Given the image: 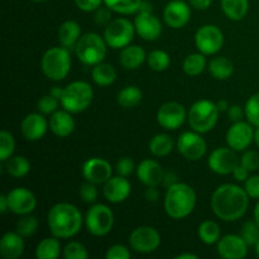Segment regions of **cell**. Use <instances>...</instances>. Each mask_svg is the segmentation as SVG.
<instances>
[{
	"label": "cell",
	"mask_w": 259,
	"mask_h": 259,
	"mask_svg": "<svg viewBox=\"0 0 259 259\" xmlns=\"http://www.w3.org/2000/svg\"><path fill=\"white\" fill-rule=\"evenodd\" d=\"M4 163L7 174L14 179H22L30 172V162L24 156H12Z\"/></svg>",
	"instance_id": "cell-33"
},
{
	"label": "cell",
	"mask_w": 259,
	"mask_h": 259,
	"mask_svg": "<svg viewBox=\"0 0 259 259\" xmlns=\"http://www.w3.org/2000/svg\"><path fill=\"white\" fill-rule=\"evenodd\" d=\"M143 0H104V4L118 14H134L139 12Z\"/></svg>",
	"instance_id": "cell-36"
},
{
	"label": "cell",
	"mask_w": 259,
	"mask_h": 259,
	"mask_svg": "<svg viewBox=\"0 0 259 259\" xmlns=\"http://www.w3.org/2000/svg\"><path fill=\"white\" fill-rule=\"evenodd\" d=\"M15 149V139L8 131L0 132V161L5 162L13 156Z\"/></svg>",
	"instance_id": "cell-40"
},
{
	"label": "cell",
	"mask_w": 259,
	"mask_h": 259,
	"mask_svg": "<svg viewBox=\"0 0 259 259\" xmlns=\"http://www.w3.org/2000/svg\"><path fill=\"white\" fill-rule=\"evenodd\" d=\"M106 259H129L131 258V252L125 245L115 244L106 250Z\"/></svg>",
	"instance_id": "cell-47"
},
{
	"label": "cell",
	"mask_w": 259,
	"mask_h": 259,
	"mask_svg": "<svg viewBox=\"0 0 259 259\" xmlns=\"http://www.w3.org/2000/svg\"><path fill=\"white\" fill-rule=\"evenodd\" d=\"M50 94L52 96H55L56 99H58V100H61V98H62V94H63V89L60 88V86H55V88L51 89Z\"/></svg>",
	"instance_id": "cell-58"
},
{
	"label": "cell",
	"mask_w": 259,
	"mask_h": 259,
	"mask_svg": "<svg viewBox=\"0 0 259 259\" xmlns=\"http://www.w3.org/2000/svg\"><path fill=\"white\" fill-rule=\"evenodd\" d=\"M176 182H177V176L175 172H171V171L164 172V179L162 184H163L167 189H168L169 186H172V185L176 184Z\"/></svg>",
	"instance_id": "cell-56"
},
{
	"label": "cell",
	"mask_w": 259,
	"mask_h": 259,
	"mask_svg": "<svg viewBox=\"0 0 259 259\" xmlns=\"http://www.w3.org/2000/svg\"><path fill=\"white\" fill-rule=\"evenodd\" d=\"M240 235L243 239L247 242L249 247H254L259 240V225L255 223V220H248L243 224Z\"/></svg>",
	"instance_id": "cell-42"
},
{
	"label": "cell",
	"mask_w": 259,
	"mask_h": 259,
	"mask_svg": "<svg viewBox=\"0 0 259 259\" xmlns=\"http://www.w3.org/2000/svg\"><path fill=\"white\" fill-rule=\"evenodd\" d=\"M71 55L68 48L52 47L47 50L40 60V68L47 78L61 81L68 76L71 71Z\"/></svg>",
	"instance_id": "cell-5"
},
{
	"label": "cell",
	"mask_w": 259,
	"mask_h": 259,
	"mask_svg": "<svg viewBox=\"0 0 259 259\" xmlns=\"http://www.w3.org/2000/svg\"><path fill=\"white\" fill-rule=\"evenodd\" d=\"M115 169L118 172V175H120V176L129 177L133 174L134 169H136V164H134V162L129 157H123V158H120L118 161Z\"/></svg>",
	"instance_id": "cell-49"
},
{
	"label": "cell",
	"mask_w": 259,
	"mask_h": 259,
	"mask_svg": "<svg viewBox=\"0 0 259 259\" xmlns=\"http://www.w3.org/2000/svg\"><path fill=\"white\" fill-rule=\"evenodd\" d=\"M32 2H35V3H39V2H46V0H32Z\"/></svg>",
	"instance_id": "cell-64"
},
{
	"label": "cell",
	"mask_w": 259,
	"mask_h": 259,
	"mask_svg": "<svg viewBox=\"0 0 259 259\" xmlns=\"http://www.w3.org/2000/svg\"><path fill=\"white\" fill-rule=\"evenodd\" d=\"M147 63L151 67V70L156 71V72H162L169 67L171 58H169L168 53L164 52V51L154 50L147 56Z\"/></svg>",
	"instance_id": "cell-38"
},
{
	"label": "cell",
	"mask_w": 259,
	"mask_h": 259,
	"mask_svg": "<svg viewBox=\"0 0 259 259\" xmlns=\"http://www.w3.org/2000/svg\"><path fill=\"white\" fill-rule=\"evenodd\" d=\"M248 194L243 187L224 184L218 187L211 196V210L224 222H237L247 212L249 206Z\"/></svg>",
	"instance_id": "cell-1"
},
{
	"label": "cell",
	"mask_w": 259,
	"mask_h": 259,
	"mask_svg": "<svg viewBox=\"0 0 259 259\" xmlns=\"http://www.w3.org/2000/svg\"><path fill=\"white\" fill-rule=\"evenodd\" d=\"M191 18V5L184 0H171L164 7L163 19L168 27L181 29Z\"/></svg>",
	"instance_id": "cell-17"
},
{
	"label": "cell",
	"mask_w": 259,
	"mask_h": 259,
	"mask_svg": "<svg viewBox=\"0 0 259 259\" xmlns=\"http://www.w3.org/2000/svg\"><path fill=\"white\" fill-rule=\"evenodd\" d=\"M132 192V185L126 177L118 176L110 177L104 184L103 194L104 197L111 204H120L125 201Z\"/></svg>",
	"instance_id": "cell-21"
},
{
	"label": "cell",
	"mask_w": 259,
	"mask_h": 259,
	"mask_svg": "<svg viewBox=\"0 0 259 259\" xmlns=\"http://www.w3.org/2000/svg\"><path fill=\"white\" fill-rule=\"evenodd\" d=\"M254 220H255V223L259 225V200L254 206Z\"/></svg>",
	"instance_id": "cell-61"
},
{
	"label": "cell",
	"mask_w": 259,
	"mask_h": 259,
	"mask_svg": "<svg viewBox=\"0 0 259 259\" xmlns=\"http://www.w3.org/2000/svg\"><path fill=\"white\" fill-rule=\"evenodd\" d=\"M83 218L80 210L70 202L53 205L47 215V224L51 234L58 239H68L78 234Z\"/></svg>",
	"instance_id": "cell-2"
},
{
	"label": "cell",
	"mask_w": 259,
	"mask_h": 259,
	"mask_svg": "<svg viewBox=\"0 0 259 259\" xmlns=\"http://www.w3.org/2000/svg\"><path fill=\"white\" fill-rule=\"evenodd\" d=\"M186 119V109L177 101L164 103L157 111V121L166 131H176V129L181 128Z\"/></svg>",
	"instance_id": "cell-13"
},
{
	"label": "cell",
	"mask_w": 259,
	"mask_h": 259,
	"mask_svg": "<svg viewBox=\"0 0 259 259\" xmlns=\"http://www.w3.org/2000/svg\"><path fill=\"white\" fill-rule=\"evenodd\" d=\"M94 100V90L86 81H73L63 88L61 105L71 114L85 111Z\"/></svg>",
	"instance_id": "cell-6"
},
{
	"label": "cell",
	"mask_w": 259,
	"mask_h": 259,
	"mask_svg": "<svg viewBox=\"0 0 259 259\" xmlns=\"http://www.w3.org/2000/svg\"><path fill=\"white\" fill-rule=\"evenodd\" d=\"M248 247L242 235L228 234L218 242V253L225 259H243L247 255Z\"/></svg>",
	"instance_id": "cell-20"
},
{
	"label": "cell",
	"mask_w": 259,
	"mask_h": 259,
	"mask_svg": "<svg viewBox=\"0 0 259 259\" xmlns=\"http://www.w3.org/2000/svg\"><path fill=\"white\" fill-rule=\"evenodd\" d=\"M15 232L19 233L23 238H29L35 234L38 229V220L37 218L33 215L27 214L22 215L19 220L17 222V227H15Z\"/></svg>",
	"instance_id": "cell-39"
},
{
	"label": "cell",
	"mask_w": 259,
	"mask_h": 259,
	"mask_svg": "<svg viewBox=\"0 0 259 259\" xmlns=\"http://www.w3.org/2000/svg\"><path fill=\"white\" fill-rule=\"evenodd\" d=\"M254 248H255V253H257V255L259 257V240L257 242V244L254 245Z\"/></svg>",
	"instance_id": "cell-63"
},
{
	"label": "cell",
	"mask_w": 259,
	"mask_h": 259,
	"mask_svg": "<svg viewBox=\"0 0 259 259\" xmlns=\"http://www.w3.org/2000/svg\"><path fill=\"white\" fill-rule=\"evenodd\" d=\"M195 45L199 52L205 56H211L219 52L224 46L223 30L215 24H205L199 28L195 34Z\"/></svg>",
	"instance_id": "cell-10"
},
{
	"label": "cell",
	"mask_w": 259,
	"mask_h": 259,
	"mask_svg": "<svg viewBox=\"0 0 259 259\" xmlns=\"http://www.w3.org/2000/svg\"><path fill=\"white\" fill-rule=\"evenodd\" d=\"M63 257L66 259H88L89 252L81 243L70 242L63 248Z\"/></svg>",
	"instance_id": "cell-43"
},
{
	"label": "cell",
	"mask_w": 259,
	"mask_h": 259,
	"mask_svg": "<svg viewBox=\"0 0 259 259\" xmlns=\"http://www.w3.org/2000/svg\"><path fill=\"white\" fill-rule=\"evenodd\" d=\"M177 149L184 158L199 161L206 153V142L197 132H184L177 139Z\"/></svg>",
	"instance_id": "cell-12"
},
{
	"label": "cell",
	"mask_w": 259,
	"mask_h": 259,
	"mask_svg": "<svg viewBox=\"0 0 259 259\" xmlns=\"http://www.w3.org/2000/svg\"><path fill=\"white\" fill-rule=\"evenodd\" d=\"M254 141V131L249 121L239 120L232 124L227 132V143L237 152L245 151Z\"/></svg>",
	"instance_id": "cell-15"
},
{
	"label": "cell",
	"mask_w": 259,
	"mask_h": 259,
	"mask_svg": "<svg viewBox=\"0 0 259 259\" xmlns=\"http://www.w3.org/2000/svg\"><path fill=\"white\" fill-rule=\"evenodd\" d=\"M174 146V138L169 134L159 133L156 134L149 142V152L156 157H164L171 153Z\"/></svg>",
	"instance_id": "cell-31"
},
{
	"label": "cell",
	"mask_w": 259,
	"mask_h": 259,
	"mask_svg": "<svg viewBox=\"0 0 259 259\" xmlns=\"http://www.w3.org/2000/svg\"><path fill=\"white\" fill-rule=\"evenodd\" d=\"M244 190L250 199L259 200V175H253L244 182Z\"/></svg>",
	"instance_id": "cell-48"
},
{
	"label": "cell",
	"mask_w": 259,
	"mask_h": 259,
	"mask_svg": "<svg viewBox=\"0 0 259 259\" xmlns=\"http://www.w3.org/2000/svg\"><path fill=\"white\" fill-rule=\"evenodd\" d=\"M219 113L217 103L202 99L192 104L190 110L187 111V120L192 131L205 134L215 128L219 119Z\"/></svg>",
	"instance_id": "cell-4"
},
{
	"label": "cell",
	"mask_w": 259,
	"mask_h": 259,
	"mask_svg": "<svg viewBox=\"0 0 259 259\" xmlns=\"http://www.w3.org/2000/svg\"><path fill=\"white\" fill-rule=\"evenodd\" d=\"M113 174L111 164L106 159L93 157L82 164V176L86 181L93 182L95 185L105 184Z\"/></svg>",
	"instance_id": "cell-19"
},
{
	"label": "cell",
	"mask_w": 259,
	"mask_h": 259,
	"mask_svg": "<svg viewBox=\"0 0 259 259\" xmlns=\"http://www.w3.org/2000/svg\"><path fill=\"white\" fill-rule=\"evenodd\" d=\"M217 106L218 109H219L220 113H224V111H228V109H229V104H228L227 100H219L217 103Z\"/></svg>",
	"instance_id": "cell-59"
},
{
	"label": "cell",
	"mask_w": 259,
	"mask_h": 259,
	"mask_svg": "<svg viewBox=\"0 0 259 259\" xmlns=\"http://www.w3.org/2000/svg\"><path fill=\"white\" fill-rule=\"evenodd\" d=\"M196 199V192L190 185L176 182L167 189L164 195V210L172 219H185L194 211Z\"/></svg>",
	"instance_id": "cell-3"
},
{
	"label": "cell",
	"mask_w": 259,
	"mask_h": 259,
	"mask_svg": "<svg viewBox=\"0 0 259 259\" xmlns=\"http://www.w3.org/2000/svg\"><path fill=\"white\" fill-rule=\"evenodd\" d=\"M222 9L224 14L230 20H242L247 15L249 9V2L248 0H222Z\"/></svg>",
	"instance_id": "cell-30"
},
{
	"label": "cell",
	"mask_w": 259,
	"mask_h": 259,
	"mask_svg": "<svg viewBox=\"0 0 259 259\" xmlns=\"http://www.w3.org/2000/svg\"><path fill=\"white\" fill-rule=\"evenodd\" d=\"M142 99H143V93L136 85L125 86V88L119 91L118 96H116V101H118L119 105L125 109H131L139 105Z\"/></svg>",
	"instance_id": "cell-32"
},
{
	"label": "cell",
	"mask_w": 259,
	"mask_h": 259,
	"mask_svg": "<svg viewBox=\"0 0 259 259\" xmlns=\"http://www.w3.org/2000/svg\"><path fill=\"white\" fill-rule=\"evenodd\" d=\"M209 72L217 80H228L234 72V63L227 57H215L209 62Z\"/></svg>",
	"instance_id": "cell-29"
},
{
	"label": "cell",
	"mask_w": 259,
	"mask_h": 259,
	"mask_svg": "<svg viewBox=\"0 0 259 259\" xmlns=\"http://www.w3.org/2000/svg\"><path fill=\"white\" fill-rule=\"evenodd\" d=\"M129 245L134 252L148 254L158 249L161 245V235L153 227H138L129 235Z\"/></svg>",
	"instance_id": "cell-11"
},
{
	"label": "cell",
	"mask_w": 259,
	"mask_h": 259,
	"mask_svg": "<svg viewBox=\"0 0 259 259\" xmlns=\"http://www.w3.org/2000/svg\"><path fill=\"white\" fill-rule=\"evenodd\" d=\"M176 259H199V257L192 253H182V254L177 255Z\"/></svg>",
	"instance_id": "cell-60"
},
{
	"label": "cell",
	"mask_w": 259,
	"mask_h": 259,
	"mask_svg": "<svg viewBox=\"0 0 259 259\" xmlns=\"http://www.w3.org/2000/svg\"><path fill=\"white\" fill-rule=\"evenodd\" d=\"M50 129L55 136L60 137V138H66V137L71 136L75 131V120H73L72 115L70 111L67 110H57L51 115L50 119Z\"/></svg>",
	"instance_id": "cell-25"
},
{
	"label": "cell",
	"mask_w": 259,
	"mask_h": 259,
	"mask_svg": "<svg viewBox=\"0 0 259 259\" xmlns=\"http://www.w3.org/2000/svg\"><path fill=\"white\" fill-rule=\"evenodd\" d=\"M57 37L58 42L61 43L62 47L68 48V50L75 48L81 37L80 24L77 22H75V20H66L58 28Z\"/></svg>",
	"instance_id": "cell-27"
},
{
	"label": "cell",
	"mask_w": 259,
	"mask_h": 259,
	"mask_svg": "<svg viewBox=\"0 0 259 259\" xmlns=\"http://www.w3.org/2000/svg\"><path fill=\"white\" fill-rule=\"evenodd\" d=\"M106 45L104 37L94 32L85 33L80 37L75 47L76 57L86 66H95L103 62L106 56Z\"/></svg>",
	"instance_id": "cell-7"
},
{
	"label": "cell",
	"mask_w": 259,
	"mask_h": 259,
	"mask_svg": "<svg viewBox=\"0 0 259 259\" xmlns=\"http://www.w3.org/2000/svg\"><path fill=\"white\" fill-rule=\"evenodd\" d=\"M240 163L249 172H254L259 168V153L255 151H245L240 158Z\"/></svg>",
	"instance_id": "cell-46"
},
{
	"label": "cell",
	"mask_w": 259,
	"mask_h": 259,
	"mask_svg": "<svg viewBox=\"0 0 259 259\" xmlns=\"http://www.w3.org/2000/svg\"><path fill=\"white\" fill-rule=\"evenodd\" d=\"M88 232L94 237H104L109 234L114 227V212L108 205L94 204L85 217Z\"/></svg>",
	"instance_id": "cell-9"
},
{
	"label": "cell",
	"mask_w": 259,
	"mask_h": 259,
	"mask_svg": "<svg viewBox=\"0 0 259 259\" xmlns=\"http://www.w3.org/2000/svg\"><path fill=\"white\" fill-rule=\"evenodd\" d=\"M48 128H50V123H47L42 113L28 114L20 124L23 137L30 142H37L42 139L47 133Z\"/></svg>",
	"instance_id": "cell-22"
},
{
	"label": "cell",
	"mask_w": 259,
	"mask_h": 259,
	"mask_svg": "<svg viewBox=\"0 0 259 259\" xmlns=\"http://www.w3.org/2000/svg\"><path fill=\"white\" fill-rule=\"evenodd\" d=\"M137 177L147 187H158L163 182L164 171L161 164L154 159H144L137 167Z\"/></svg>",
	"instance_id": "cell-23"
},
{
	"label": "cell",
	"mask_w": 259,
	"mask_h": 259,
	"mask_svg": "<svg viewBox=\"0 0 259 259\" xmlns=\"http://www.w3.org/2000/svg\"><path fill=\"white\" fill-rule=\"evenodd\" d=\"M136 32L142 39L156 40L162 34V23L152 12H138L134 18Z\"/></svg>",
	"instance_id": "cell-18"
},
{
	"label": "cell",
	"mask_w": 259,
	"mask_h": 259,
	"mask_svg": "<svg viewBox=\"0 0 259 259\" xmlns=\"http://www.w3.org/2000/svg\"><path fill=\"white\" fill-rule=\"evenodd\" d=\"M58 99L52 96L51 94L42 96L37 103V109L45 115H52L55 111L58 110Z\"/></svg>",
	"instance_id": "cell-44"
},
{
	"label": "cell",
	"mask_w": 259,
	"mask_h": 259,
	"mask_svg": "<svg viewBox=\"0 0 259 259\" xmlns=\"http://www.w3.org/2000/svg\"><path fill=\"white\" fill-rule=\"evenodd\" d=\"M25 244L22 235L17 232H8L0 239V254L5 259H18L24 253Z\"/></svg>",
	"instance_id": "cell-24"
},
{
	"label": "cell",
	"mask_w": 259,
	"mask_h": 259,
	"mask_svg": "<svg viewBox=\"0 0 259 259\" xmlns=\"http://www.w3.org/2000/svg\"><path fill=\"white\" fill-rule=\"evenodd\" d=\"M185 73L189 76H199L206 68V58L205 55L200 53H190L182 63Z\"/></svg>",
	"instance_id": "cell-37"
},
{
	"label": "cell",
	"mask_w": 259,
	"mask_h": 259,
	"mask_svg": "<svg viewBox=\"0 0 259 259\" xmlns=\"http://www.w3.org/2000/svg\"><path fill=\"white\" fill-rule=\"evenodd\" d=\"M61 254V244L58 238H45L35 248V257L38 259H57Z\"/></svg>",
	"instance_id": "cell-34"
},
{
	"label": "cell",
	"mask_w": 259,
	"mask_h": 259,
	"mask_svg": "<svg viewBox=\"0 0 259 259\" xmlns=\"http://www.w3.org/2000/svg\"><path fill=\"white\" fill-rule=\"evenodd\" d=\"M227 113H228V118H229V120L232 121V123L242 120L243 116L245 115L244 109H243L240 105H238V104H235V105H230Z\"/></svg>",
	"instance_id": "cell-52"
},
{
	"label": "cell",
	"mask_w": 259,
	"mask_h": 259,
	"mask_svg": "<svg viewBox=\"0 0 259 259\" xmlns=\"http://www.w3.org/2000/svg\"><path fill=\"white\" fill-rule=\"evenodd\" d=\"M8 210H9V204H8L7 195H0V211L2 214H5Z\"/></svg>",
	"instance_id": "cell-57"
},
{
	"label": "cell",
	"mask_w": 259,
	"mask_h": 259,
	"mask_svg": "<svg viewBox=\"0 0 259 259\" xmlns=\"http://www.w3.org/2000/svg\"><path fill=\"white\" fill-rule=\"evenodd\" d=\"M212 0H189V4L196 10H206L211 5Z\"/></svg>",
	"instance_id": "cell-55"
},
{
	"label": "cell",
	"mask_w": 259,
	"mask_h": 259,
	"mask_svg": "<svg viewBox=\"0 0 259 259\" xmlns=\"http://www.w3.org/2000/svg\"><path fill=\"white\" fill-rule=\"evenodd\" d=\"M245 118L252 125L259 126V93L250 96L244 106Z\"/></svg>",
	"instance_id": "cell-41"
},
{
	"label": "cell",
	"mask_w": 259,
	"mask_h": 259,
	"mask_svg": "<svg viewBox=\"0 0 259 259\" xmlns=\"http://www.w3.org/2000/svg\"><path fill=\"white\" fill-rule=\"evenodd\" d=\"M144 197L149 202H157L159 199V191L156 186H148V189L144 192Z\"/></svg>",
	"instance_id": "cell-54"
},
{
	"label": "cell",
	"mask_w": 259,
	"mask_h": 259,
	"mask_svg": "<svg viewBox=\"0 0 259 259\" xmlns=\"http://www.w3.org/2000/svg\"><path fill=\"white\" fill-rule=\"evenodd\" d=\"M91 77H93V81L96 85L106 88V86H110L115 82L116 71L110 63L100 62L93 67Z\"/></svg>",
	"instance_id": "cell-28"
},
{
	"label": "cell",
	"mask_w": 259,
	"mask_h": 259,
	"mask_svg": "<svg viewBox=\"0 0 259 259\" xmlns=\"http://www.w3.org/2000/svg\"><path fill=\"white\" fill-rule=\"evenodd\" d=\"M197 234H199L200 240L205 243L206 245H212L215 243L219 242L222 238V232H220V227L212 220H205L199 225L197 229Z\"/></svg>",
	"instance_id": "cell-35"
},
{
	"label": "cell",
	"mask_w": 259,
	"mask_h": 259,
	"mask_svg": "<svg viewBox=\"0 0 259 259\" xmlns=\"http://www.w3.org/2000/svg\"><path fill=\"white\" fill-rule=\"evenodd\" d=\"M111 10L109 9L108 7H100L95 13V22L98 23L99 25H108L109 23L111 22V14H110Z\"/></svg>",
	"instance_id": "cell-51"
},
{
	"label": "cell",
	"mask_w": 259,
	"mask_h": 259,
	"mask_svg": "<svg viewBox=\"0 0 259 259\" xmlns=\"http://www.w3.org/2000/svg\"><path fill=\"white\" fill-rule=\"evenodd\" d=\"M80 197L86 204H95V201L98 200V189H96V185L89 181L81 185Z\"/></svg>",
	"instance_id": "cell-45"
},
{
	"label": "cell",
	"mask_w": 259,
	"mask_h": 259,
	"mask_svg": "<svg viewBox=\"0 0 259 259\" xmlns=\"http://www.w3.org/2000/svg\"><path fill=\"white\" fill-rule=\"evenodd\" d=\"M147 56L148 55L141 46L129 45L121 50L119 62L125 70H137L147 61Z\"/></svg>",
	"instance_id": "cell-26"
},
{
	"label": "cell",
	"mask_w": 259,
	"mask_h": 259,
	"mask_svg": "<svg viewBox=\"0 0 259 259\" xmlns=\"http://www.w3.org/2000/svg\"><path fill=\"white\" fill-rule=\"evenodd\" d=\"M103 3L104 0H75L76 7L85 13L96 12Z\"/></svg>",
	"instance_id": "cell-50"
},
{
	"label": "cell",
	"mask_w": 259,
	"mask_h": 259,
	"mask_svg": "<svg viewBox=\"0 0 259 259\" xmlns=\"http://www.w3.org/2000/svg\"><path fill=\"white\" fill-rule=\"evenodd\" d=\"M9 211L15 215L32 214L37 206V199L30 190L25 187H15L7 194Z\"/></svg>",
	"instance_id": "cell-16"
},
{
	"label": "cell",
	"mask_w": 259,
	"mask_h": 259,
	"mask_svg": "<svg viewBox=\"0 0 259 259\" xmlns=\"http://www.w3.org/2000/svg\"><path fill=\"white\" fill-rule=\"evenodd\" d=\"M254 142L259 148V126H257V129L254 131Z\"/></svg>",
	"instance_id": "cell-62"
},
{
	"label": "cell",
	"mask_w": 259,
	"mask_h": 259,
	"mask_svg": "<svg viewBox=\"0 0 259 259\" xmlns=\"http://www.w3.org/2000/svg\"><path fill=\"white\" fill-rule=\"evenodd\" d=\"M240 163L237 151L228 147H219L210 153L207 158V166L217 175L233 174L235 167Z\"/></svg>",
	"instance_id": "cell-14"
},
{
	"label": "cell",
	"mask_w": 259,
	"mask_h": 259,
	"mask_svg": "<svg viewBox=\"0 0 259 259\" xmlns=\"http://www.w3.org/2000/svg\"><path fill=\"white\" fill-rule=\"evenodd\" d=\"M136 33L134 23L126 18H116L111 20L104 29V39L113 50H123L124 47L131 45Z\"/></svg>",
	"instance_id": "cell-8"
},
{
	"label": "cell",
	"mask_w": 259,
	"mask_h": 259,
	"mask_svg": "<svg viewBox=\"0 0 259 259\" xmlns=\"http://www.w3.org/2000/svg\"><path fill=\"white\" fill-rule=\"evenodd\" d=\"M249 174L250 172L248 171L242 163L238 164V166L234 168V171H233V176H234V179L239 182L247 181V179L249 177Z\"/></svg>",
	"instance_id": "cell-53"
}]
</instances>
